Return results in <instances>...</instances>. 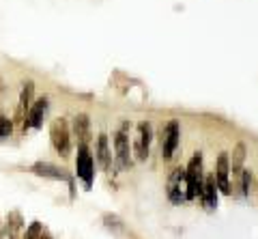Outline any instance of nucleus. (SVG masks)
Returning <instances> with one entry per match:
<instances>
[{
    "label": "nucleus",
    "mask_w": 258,
    "mask_h": 239,
    "mask_svg": "<svg viewBox=\"0 0 258 239\" xmlns=\"http://www.w3.org/2000/svg\"><path fill=\"white\" fill-rule=\"evenodd\" d=\"M185 183H187V192L185 198L194 201L196 196L203 194V153H194L189 164L185 166Z\"/></svg>",
    "instance_id": "obj_1"
},
{
    "label": "nucleus",
    "mask_w": 258,
    "mask_h": 239,
    "mask_svg": "<svg viewBox=\"0 0 258 239\" xmlns=\"http://www.w3.org/2000/svg\"><path fill=\"white\" fill-rule=\"evenodd\" d=\"M50 136H52V145L56 147L60 157H69L71 153V140H69V125H67V118H54L52 125H50Z\"/></svg>",
    "instance_id": "obj_2"
},
{
    "label": "nucleus",
    "mask_w": 258,
    "mask_h": 239,
    "mask_svg": "<svg viewBox=\"0 0 258 239\" xmlns=\"http://www.w3.org/2000/svg\"><path fill=\"white\" fill-rule=\"evenodd\" d=\"M76 172H78V179L84 181V188L91 190L93 186V179H95V159L91 155L86 145H80L78 147V159H76Z\"/></svg>",
    "instance_id": "obj_3"
},
{
    "label": "nucleus",
    "mask_w": 258,
    "mask_h": 239,
    "mask_svg": "<svg viewBox=\"0 0 258 239\" xmlns=\"http://www.w3.org/2000/svg\"><path fill=\"white\" fill-rule=\"evenodd\" d=\"M181 142V127L179 121H170L166 127H161V155L164 159H170Z\"/></svg>",
    "instance_id": "obj_4"
},
{
    "label": "nucleus",
    "mask_w": 258,
    "mask_h": 239,
    "mask_svg": "<svg viewBox=\"0 0 258 239\" xmlns=\"http://www.w3.org/2000/svg\"><path fill=\"white\" fill-rule=\"evenodd\" d=\"M114 151H116V166L118 168H132V147H129L127 132L118 130L114 134Z\"/></svg>",
    "instance_id": "obj_5"
},
{
    "label": "nucleus",
    "mask_w": 258,
    "mask_h": 239,
    "mask_svg": "<svg viewBox=\"0 0 258 239\" xmlns=\"http://www.w3.org/2000/svg\"><path fill=\"white\" fill-rule=\"evenodd\" d=\"M47 110H50V99L47 97H39L37 101H32V106L28 108V114H26V121H24V130H28V127H39L43 125V118L47 114Z\"/></svg>",
    "instance_id": "obj_6"
},
{
    "label": "nucleus",
    "mask_w": 258,
    "mask_h": 239,
    "mask_svg": "<svg viewBox=\"0 0 258 239\" xmlns=\"http://www.w3.org/2000/svg\"><path fill=\"white\" fill-rule=\"evenodd\" d=\"M228 177H230V157L228 153H220L215 164V183H217V190H222L224 194H230Z\"/></svg>",
    "instance_id": "obj_7"
},
{
    "label": "nucleus",
    "mask_w": 258,
    "mask_h": 239,
    "mask_svg": "<svg viewBox=\"0 0 258 239\" xmlns=\"http://www.w3.org/2000/svg\"><path fill=\"white\" fill-rule=\"evenodd\" d=\"M183 181H185V168L176 166V168L172 170V174H170V179H168V188H166L168 198H170L174 205H181L185 201V194L181 192V183Z\"/></svg>",
    "instance_id": "obj_8"
},
{
    "label": "nucleus",
    "mask_w": 258,
    "mask_h": 239,
    "mask_svg": "<svg viewBox=\"0 0 258 239\" xmlns=\"http://www.w3.org/2000/svg\"><path fill=\"white\" fill-rule=\"evenodd\" d=\"M32 172L39 174V177H47V179H58V181H71L74 177L67 174V170L58 168V166L54 164H47V162H37L32 166Z\"/></svg>",
    "instance_id": "obj_9"
},
{
    "label": "nucleus",
    "mask_w": 258,
    "mask_h": 239,
    "mask_svg": "<svg viewBox=\"0 0 258 239\" xmlns=\"http://www.w3.org/2000/svg\"><path fill=\"white\" fill-rule=\"evenodd\" d=\"M97 164H99L101 170H106V172L112 170V151H110L106 134H99V138H97Z\"/></svg>",
    "instance_id": "obj_10"
},
{
    "label": "nucleus",
    "mask_w": 258,
    "mask_h": 239,
    "mask_svg": "<svg viewBox=\"0 0 258 239\" xmlns=\"http://www.w3.org/2000/svg\"><path fill=\"white\" fill-rule=\"evenodd\" d=\"M74 136L80 140V145H86V142L91 140V118H88V114H76Z\"/></svg>",
    "instance_id": "obj_11"
},
{
    "label": "nucleus",
    "mask_w": 258,
    "mask_h": 239,
    "mask_svg": "<svg viewBox=\"0 0 258 239\" xmlns=\"http://www.w3.org/2000/svg\"><path fill=\"white\" fill-rule=\"evenodd\" d=\"M217 183H215V177H207L205 183H203V203L207 209H215L217 207Z\"/></svg>",
    "instance_id": "obj_12"
},
{
    "label": "nucleus",
    "mask_w": 258,
    "mask_h": 239,
    "mask_svg": "<svg viewBox=\"0 0 258 239\" xmlns=\"http://www.w3.org/2000/svg\"><path fill=\"white\" fill-rule=\"evenodd\" d=\"M245 155H247V147L243 145V142H239V145L232 149V157H230V172L232 174H241V170H243Z\"/></svg>",
    "instance_id": "obj_13"
},
{
    "label": "nucleus",
    "mask_w": 258,
    "mask_h": 239,
    "mask_svg": "<svg viewBox=\"0 0 258 239\" xmlns=\"http://www.w3.org/2000/svg\"><path fill=\"white\" fill-rule=\"evenodd\" d=\"M32 97H35V82H24L22 93H20V108H24L28 112V108L32 106Z\"/></svg>",
    "instance_id": "obj_14"
},
{
    "label": "nucleus",
    "mask_w": 258,
    "mask_h": 239,
    "mask_svg": "<svg viewBox=\"0 0 258 239\" xmlns=\"http://www.w3.org/2000/svg\"><path fill=\"white\" fill-rule=\"evenodd\" d=\"M136 140H138L140 145H144V147L151 145V140H153V127H151L149 121H142L138 125V138H136Z\"/></svg>",
    "instance_id": "obj_15"
},
{
    "label": "nucleus",
    "mask_w": 258,
    "mask_h": 239,
    "mask_svg": "<svg viewBox=\"0 0 258 239\" xmlns=\"http://www.w3.org/2000/svg\"><path fill=\"white\" fill-rule=\"evenodd\" d=\"M24 226V220H22V213L20 211H9L7 213V230L13 235Z\"/></svg>",
    "instance_id": "obj_16"
},
{
    "label": "nucleus",
    "mask_w": 258,
    "mask_h": 239,
    "mask_svg": "<svg viewBox=\"0 0 258 239\" xmlns=\"http://www.w3.org/2000/svg\"><path fill=\"white\" fill-rule=\"evenodd\" d=\"M13 134V121L9 116H3L0 114V140L3 138H9Z\"/></svg>",
    "instance_id": "obj_17"
},
{
    "label": "nucleus",
    "mask_w": 258,
    "mask_h": 239,
    "mask_svg": "<svg viewBox=\"0 0 258 239\" xmlns=\"http://www.w3.org/2000/svg\"><path fill=\"white\" fill-rule=\"evenodd\" d=\"M41 230H43L41 222H32V224L28 226V230H26V235H24V239H39L41 237Z\"/></svg>",
    "instance_id": "obj_18"
},
{
    "label": "nucleus",
    "mask_w": 258,
    "mask_h": 239,
    "mask_svg": "<svg viewBox=\"0 0 258 239\" xmlns=\"http://www.w3.org/2000/svg\"><path fill=\"white\" fill-rule=\"evenodd\" d=\"M103 222H106V226H108V228L123 230V222H120L116 216H110V213H106V216H103Z\"/></svg>",
    "instance_id": "obj_19"
},
{
    "label": "nucleus",
    "mask_w": 258,
    "mask_h": 239,
    "mask_svg": "<svg viewBox=\"0 0 258 239\" xmlns=\"http://www.w3.org/2000/svg\"><path fill=\"white\" fill-rule=\"evenodd\" d=\"M241 186H243V194L249 196V186H252V172L241 170Z\"/></svg>",
    "instance_id": "obj_20"
},
{
    "label": "nucleus",
    "mask_w": 258,
    "mask_h": 239,
    "mask_svg": "<svg viewBox=\"0 0 258 239\" xmlns=\"http://www.w3.org/2000/svg\"><path fill=\"white\" fill-rule=\"evenodd\" d=\"M134 153H136V157L140 159V162H144V159L149 157V147H144V145H140L138 140L134 142Z\"/></svg>",
    "instance_id": "obj_21"
},
{
    "label": "nucleus",
    "mask_w": 258,
    "mask_h": 239,
    "mask_svg": "<svg viewBox=\"0 0 258 239\" xmlns=\"http://www.w3.org/2000/svg\"><path fill=\"white\" fill-rule=\"evenodd\" d=\"M39 239H52V235L47 233V230H41V237H39Z\"/></svg>",
    "instance_id": "obj_22"
},
{
    "label": "nucleus",
    "mask_w": 258,
    "mask_h": 239,
    "mask_svg": "<svg viewBox=\"0 0 258 239\" xmlns=\"http://www.w3.org/2000/svg\"><path fill=\"white\" fill-rule=\"evenodd\" d=\"M0 93H3V82H0Z\"/></svg>",
    "instance_id": "obj_23"
}]
</instances>
